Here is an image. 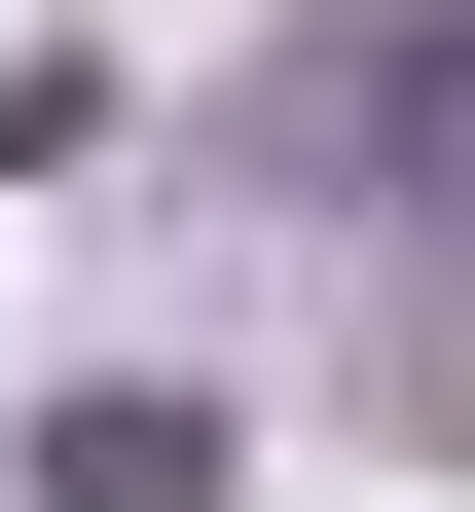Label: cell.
<instances>
[{
    "instance_id": "7a4b0ae2",
    "label": "cell",
    "mask_w": 475,
    "mask_h": 512,
    "mask_svg": "<svg viewBox=\"0 0 475 512\" xmlns=\"http://www.w3.org/2000/svg\"><path fill=\"white\" fill-rule=\"evenodd\" d=\"M37 512H256V439L183 366H110V403H37Z\"/></svg>"
},
{
    "instance_id": "6da1fadb",
    "label": "cell",
    "mask_w": 475,
    "mask_h": 512,
    "mask_svg": "<svg viewBox=\"0 0 475 512\" xmlns=\"http://www.w3.org/2000/svg\"><path fill=\"white\" fill-rule=\"evenodd\" d=\"M439 110H475V0H329V37L220 110V147L293 183V220H402V147H439Z\"/></svg>"
}]
</instances>
